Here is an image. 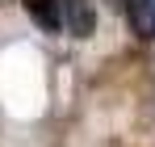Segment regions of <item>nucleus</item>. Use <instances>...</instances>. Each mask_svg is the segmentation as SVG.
I'll return each instance as SVG.
<instances>
[{
  "mask_svg": "<svg viewBox=\"0 0 155 147\" xmlns=\"http://www.w3.org/2000/svg\"><path fill=\"white\" fill-rule=\"evenodd\" d=\"M126 17H130V29L138 38H155V0H130Z\"/></svg>",
  "mask_w": 155,
  "mask_h": 147,
  "instance_id": "3",
  "label": "nucleus"
},
{
  "mask_svg": "<svg viewBox=\"0 0 155 147\" xmlns=\"http://www.w3.org/2000/svg\"><path fill=\"white\" fill-rule=\"evenodd\" d=\"M109 4H113V9H130V0H109Z\"/></svg>",
  "mask_w": 155,
  "mask_h": 147,
  "instance_id": "4",
  "label": "nucleus"
},
{
  "mask_svg": "<svg viewBox=\"0 0 155 147\" xmlns=\"http://www.w3.org/2000/svg\"><path fill=\"white\" fill-rule=\"evenodd\" d=\"M63 25H67L76 38H88L92 25H97V9H92V0H63Z\"/></svg>",
  "mask_w": 155,
  "mask_h": 147,
  "instance_id": "1",
  "label": "nucleus"
},
{
  "mask_svg": "<svg viewBox=\"0 0 155 147\" xmlns=\"http://www.w3.org/2000/svg\"><path fill=\"white\" fill-rule=\"evenodd\" d=\"M21 4H25V13L42 25V29L54 34V29L63 25V0H21Z\"/></svg>",
  "mask_w": 155,
  "mask_h": 147,
  "instance_id": "2",
  "label": "nucleus"
}]
</instances>
